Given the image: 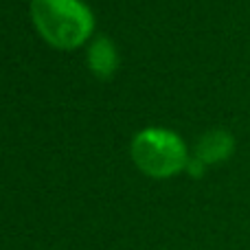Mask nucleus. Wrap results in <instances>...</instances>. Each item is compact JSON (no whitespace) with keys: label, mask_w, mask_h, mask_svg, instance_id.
Listing matches in <instances>:
<instances>
[{"label":"nucleus","mask_w":250,"mask_h":250,"mask_svg":"<svg viewBox=\"0 0 250 250\" xmlns=\"http://www.w3.org/2000/svg\"><path fill=\"white\" fill-rule=\"evenodd\" d=\"M40 35L55 48H77L90 38L95 18L82 0H31Z\"/></svg>","instance_id":"1"},{"label":"nucleus","mask_w":250,"mask_h":250,"mask_svg":"<svg viewBox=\"0 0 250 250\" xmlns=\"http://www.w3.org/2000/svg\"><path fill=\"white\" fill-rule=\"evenodd\" d=\"M132 158L143 173L154 178H169L189 165L187 145L176 132L149 127L132 141Z\"/></svg>","instance_id":"2"},{"label":"nucleus","mask_w":250,"mask_h":250,"mask_svg":"<svg viewBox=\"0 0 250 250\" xmlns=\"http://www.w3.org/2000/svg\"><path fill=\"white\" fill-rule=\"evenodd\" d=\"M235 149V141L229 132L224 129H213V132L204 134L200 138L198 147H195V158L202 160L204 165H213V163H222V160L230 158Z\"/></svg>","instance_id":"3"},{"label":"nucleus","mask_w":250,"mask_h":250,"mask_svg":"<svg viewBox=\"0 0 250 250\" xmlns=\"http://www.w3.org/2000/svg\"><path fill=\"white\" fill-rule=\"evenodd\" d=\"M88 64L97 77H110L117 70V48L108 38H97L88 51Z\"/></svg>","instance_id":"4"},{"label":"nucleus","mask_w":250,"mask_h":250,"mask_svg":"<svg viewBox=\"0 0 250 250\" xmlns=\"http://www.w3.org/2000/svg\"><path fill=\"white\" fill-rule=\"evenodd\" d=\"M187 169L191 171V176H202V171H204V163L202 160H198V158H193V160H189V165H187Z\"/></svg>","instance_id":"5"}]
</instances>
